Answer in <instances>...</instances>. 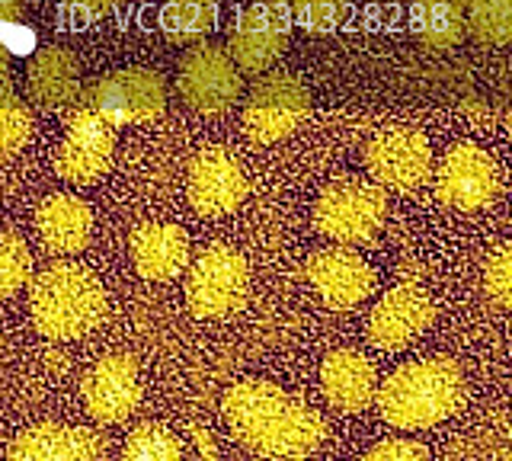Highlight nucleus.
Here are the masks:
<instances>
[{
  "label": "nucleus",
  "instance_id": "33",
  "mask_svg": "<svg viewBox=\"0 0 512 461\" xmlns=\"http://www.w3.org/2000/svg\"><path fill=\"white\" fill-rule=\"evenodd\" d=\"M13 97V84H10V55L0 49V100Z\"/></svg>",
  "mask_w": 512,
  "mask_h": 461
},
{
  "label": "nucleus",
  "instance_id": "19",
  "mask_svg": "<svg viewBox=\"0 0 512 461\" xmlns=\"http://www.w3.org/2000/svg\"><path fill=\"white\" fill-rule=\"evenodd\" d=\"M29 100L42 109H64L80 97V61L68 49H42L26 71Z\"/></svg>",
  "mask_w": 512,
  "mask_h": 461
},
{
  "label": "nucleus",
  "instance_id": "3",
  "mask_svg": "<svg viewBox=\"0 0 512 461\" xmlns=\"http://www.w3.org/2000/svg\"><path fill=\"white\" fill-rule=\"evenodd\" d=\"M29 308L42 337L77 340L103 321L106 292L84 266L55 263L32 282Z\"/></svg>",
  "mask_w": 512,
  "mask_h": 461
},
{
  "label": "nucleus",
  "instance_id": "22",
  "mask_svg": "<svg viewBox=\"0 0 512 461\" xmlns=\"http://www.w3.org/2000/svg\"><path fill=\"white\" fill-rule=\"evenodd\" d=\"M413 36L426 49H455L468 36V0H416Z\"/></svg>",
  "mask_w": 512,
  "mask_h": 461
},
{
  "label": "nucleus",
  "instance_id": "4",
  "mask_svg": "<svg viewBox=\"0 0 512 461\" xmlns=\"http://www.w3.org/2000/svg\"><path fill=\"white\" fill-rule=\"evenodd\" d=\"M388 215V196L375 183L336 180L314 205V228L336 244L359 247L381 231Z\"/></svg>",
  "mask_w": 512,
  "mask_h": 461
},
{
  "label": "nucleus",
  "instance_id": "15",
  "mask_svg": "<svg viewBox=\"0 0 512 461\" xmlns=\"http://www.w3.org/2000/svg\"><path fill=\"white\" fill-rule=\"evenodd\" d=\"M432 314L436 308L420 285H394L368 317V343H375L378 349H404L429 327Z\"/></svg>",
  "mask_w": 512,
  "mask_h": 461
},
{
  "label": "nucleus",
  "instance_id": "9",
  "mask_svg": "<svg viewBox=\"0 0 512 461\" xmlns=\"http://www.w3.org/2000/svg\"><path fill=\"white\" fill-rule=\"evenodd\" d=\"M500 193V167L490 151L455 145L442 157L436 173V199L455 212H480Z\"/></svg>",
  "mask_w": 512,
  "mask_h": 461
},
{
  "label": "nucleus",
  "instance_id": "12",
  "mask_svg": "<svg viewBox=\"0 0 512 461\" xmlns=\"http://www.w3.org/2000/svg\"><path fill=\"white\" fill-rule=\"evenodd\" d=\"M365 164L381 186L407 193L426 183L432 170V151L423 132L416 129H388L378 132L365 148Z\"/></svg>",
  "mask_w": 512,
  "mask_h": 461
},
{
  "label": "nucleus",
  "instance_id": "30",
  "mask_svg": "<svg viewBox=\"0 0 512 461\" xmlns=\"http://www.w3.org/2000/svg\"><path fill=\"white\" fill-rule=\"evenodd\" d=\"M509 263H512V247L503 244L487 260V266H484V289H487V298L500 311H506L509 301H512V269H509Z\"/></svg>",
  "mask_w": 512,
  "mask_h": 461
},
{
  "label": "nucleus",
  "instance_id": "7",
  "mask_svg": "<svg viewBox=\"0 0 512 461\" xmlns=\"http://www.w3.org/2000/svg\"><path fill=\"white\" fill-rule=\"evenodd\" d=\"M311 93L292 74H266L244 103V129L260 145H276L304 122Z\"/></svg>",
  "mask_w": 512,
  "mask_h": 461
},
{
  "label": "nucleus",
  "instance_id": "5",
  "mask_svg": "<svg viewBox=\"0 0 512 461\" xmlns=\"http://www.w3.org/2000/svg\"><path fill=\"white\" fill-rule=\"evenodd\" d=\"M247 260L231 247H208L189 266L186 305L196 317H228L247 301Z\"/></svg>",
  "mask_w": 512,
  "mask_h": 461
},
{
  "label": "nucleus",
  "instance_id": "34",
  "mask_svg": "<svg viewBox=\"0 0 512 461\" xmlns=\"http://www.w3.org/2000/svg\"><path fill=\"white\" fill-rule=\"evenodd\" d=\"M192 436H196V442H199V452L202 455H208V458H218V449H215V445H212V436H208L205 433V429H192Z\"/></svg>",
  "mask_w": 512,
  "mask_h": 461
},
{
  "label": "nucleus",
  "instance_id": "35",
  "mask_svg": "<svg viewBox=\"0 0 512 461\" xmlns=\"http://www.w3.org/2000/svg\"><path fill=\"white\" fill-rule=\"evenodd\" d=\"M0 4H16V0H0Z\"/></svg>",
  "mask_w": 512,
  "mask_h": 461
},
{
  "label": "nucleus",
  "instance_id": "26",
  "mask_svg": "<svg viewBox=\"0 0 512 461\" xmlns=\"http://www.w3.org/2000/svg\"><path fill=\"white\" fill-rule=\"evenodd\" d=\"M32 273V257L23 237L16 234H0V298L20 292L29 282Z\"/></svg>",
  "mask_w": 512,
  "mask_h": 461
},
{
  "label": "nucleus",
  "instance_id": "13",
  "mask_svg": "<svg viewBox=\"0 0 512 461\" xmlns=\"http://www.w3.org/2000/svg\"><path fill=\"white\" fill-rule=\"evenodd\" d=\"M189 202L205 218H218L234 212L247 196V177L237 157L224 148H205L189 164Z\"/></svg>",
  "mask_w": 512,
  "mask_h": 461
},
{
  "label": "nucleus",
  "instance_id": "2",
  "mask_svg": "<svg viewBox=\"0 0 512 461\" xmlns=\"http://www.w3.org/2000/svg\"><path fill=\"white\" fill-rule=\"evenodd\" d=\"M464 397V375L445 356L400 365L375 388V407L397 429H429L448 420Z\"/></svg>",
  "mask_w": 512,
  "mask_h": 461
},
{
  "label": "nucleus",
  "instance_id": "27",
  "mask_svg": "<svg viewBox=\"0 0 512 461\" xmlns=\"http://www.w3.org/2000/svg\"><path fill=\"white\" fill-rule=\"evenodd\" d=\"M32 132V116L20 100H0V161H7L26 145Z\"/></svg>",
  "mask_w": 512,
  "mask_h": 461
},
{
  "label": "nucleus",
  "instance_id": "32",
  "mask_svg": "<svg viewBox=\"0 0 512 461\" xmlns=\"http://www.w3.org/2000/svg\"><path fill=\"white\" fill-rule=\"evenodd\" d=\"M64 4H71L84 13H106V10L116 7V0H64Z\"/></svg>",
  "mask_w": 512,
  "mask_h": 461
},
{
  "label": "nucleus",
  "instance_id": "8",
  "mask_svg": "<svg viewBox=\"0 0 512 461\" xmlns=\"http://www.w3.org/2000/svg\"><path fill=\"white\" fill-rule=\"evenodd\" d=\"M180 97L196 113L218 116L231 109L240 97V68L221 45H196L180 61Z\"/></svg>",
  "mask_w": 512,
  "mask_h": 461
},
{
  "label": "nucleus",
  "instance_id": "21",
  "mask_svg": "<svg viewBox=\"0 0 512 461\" xmlns=\"http://www.w3.org/2000/svg\"><path fill=\"white\" fill-rule=\"evenodd\" d=\"M128 250L144 279H173L189 263V237L176 225H141Z\"/></svg>",
  "mask_w": 512,
  "mask_h": 461
},
{
  "label": "nucleus",
  "instance_id": "23",
  "mask_svg": "<svg viewBox=\"0 0 512 461\" xmlns=\"http://www.w3.org/2000/svg\"><path fill=\"white\" fill-rule=\"evenodd\" d=\"M218 26V4L215 0H170L160 10V29L173 45H189L205 39Z\"/></svg>",
  "mask_w": 512,
  "mask_h": 461
},
{
  "label": "nucleus",
  "instance_id": "28",
  "mask_svg": "<svg viewBox=\"0 0 512 461\" xmlns=\"http://www.w3.org/2000/svg\"><path fill=\"white\" fill-rule=\"evenodd\" d=\"M292 17L311 33H333L346 13V0H288Z\"/></svg>",
  "mask_w": 512,
  "mask_h": 461
},
{
  "label": "nucleus",
  "instance_id": "16",
  "mask_svg": "<svg viewBox=\"0 0 512 461\" xmlns=\"http://www.w3.org/2000/svg\"><path fill=\"white\" fill-rule=\"evenodd\" d=\"M141 401L138 365L132 356H103L84 375V404L93 420L122 423Z\"/></svg>",
  "mask_w": 512,
  "mask_h": 461
},
{
  "label": "nucleus",
  "instance_id": "25",
  "mask_svg": "<svg viewBox=\"0 0 512 461\" xmlns=\"http://www.w3.org/2000/svg\"><path fill=\"white\" fill-rule=\"evenodd\" d=\"M122 455L132 461H176L183 458V445L170 429L157 423H141L138 429L128 433Z\"/></svg>",
  "mask_w": 512,
  "mask_h": 461
},
{
  "label": "nucleus",
  "instance_id": "14",
  "mask_svg": "<svg viewBox=\"0 0 512 461\" xmlns=\"http://www.w3.org/2000/svg\"><path fill=\"white\" fill-rule=\"evenodd\" d=\"M304 276L333 311H349L365 301L375 289V273L359 253L346 247L320 250L304 266Z\"/></svg>",
  "mask_w": 512,
  "mask_h": 461
},
{
  "label": "nucleus",
  "instance_id": "10",
  "mask_svg": "<svg viewBox=\"0 0 512 461\" xmlns=\"http://www.w3.org/2000/svg\"><path fill=\"white\" fill-rule=\"evenodd\" d=\"M292 13L282 0H260L247 7L231 33V58L244 74H263L288 45Z\"/></svg>",
  "mask_w": 512,
  "mask_h": 461
},
{
  "label": "nucleus",
  "instance_id": "11",
  "mask_svg": "<svg viewBox=\"0 0 512 461\" xmlns=\"http://www.w3.org/2000/svg\"><path fill=\"white\" fill-rule=\"evenodd\" d=\"M112 151H116L112 125L84 106L68 122V132H64V141L55 154V170L68 183H96L109 170Z\"/></svg>",
  "mask_w": 512,
  "mask_h": 461
},
{
  "label": "nucleus",
  "instance_id": "24",
  "mask_svg": "<svg viewBox=\"0 0 512 461\" xmlns=\"http://www.w3.org/2000/svg\"><path fill=\"white\" fill-rule=\"evenodd\" d=\"M468 36L480 45H506L512 39V0H468Z\"/></svg>",
  "mask_w": 512,
  "mask_h": 461
},
{
  "label": "nucleus",
  "instance_id": "18",
  "mask_svg": "<svg viewBox=\"0 0 512 461\" xmlns=\"http://www.w3.org/2000/svg\"><path fill=\"white\" fill-rule=\"evenodd\" d=\"M320 388L327 401L343 413H359L372 404L378 378L375 365L356 349H333L320 365Z\"/></svg>",
  "mask_w": 512,
  "mask_h": 461
},
{
  "label": "nucleus",
  "instance_id": "29",
  "mask_svg": "<svg viewBox=\"0 0 512 461\" xmlns=\"http://www.w3.org/2000/svg\"><path fill=\"white\" fill-rule=\"evenodd\" d=\"M0 49L20 58L36 52V29L20 17L16 4H0Z\"/></svg>",
  "mask_w": 512,
  "mask_h": 461
},
{
  "label": "nucleus",
  "instance_id": "17",
  "mask_svg": "<svg viewBox=\"0 0 512 461\" xmlns=\"http://www.w3.org/2000/svg\"><path fill=\"white\" fill-rule=\"evenodd\" d=\"M13 461H48V458H64V461H93L106 455L103 439L84 426H61V423H39L26 429L13 439L7 449Z\"/></svg>",
  "mask_w": 512,
  "mask_h": 461
},
{
  "label": "nucleus",
  "instance_id": "1",
  "mask_svg": "<svg viewBox=\"0 0 512 461\" xmlns=\"http://www.w3.org/2000/svg\"><path fill=\"white\" fill-rule=\"evenodd\" d=\"M221 413L234 439L263 458H304L327 436L320 413L269 381H240L228 388Z\"/></svg>",
  "mask_w": 512,
  "mask_h": 461
},
{
  "label": "nucleus",
  "instance_id": "6",
  "mask_svg": "<svg viewBox=\"0 0 512 461\" xmlns=\"http://www.w3.org/2000/svg\"><path fill=\"white\" fill-rule=\"evenodd\" d=\"M84 103L109 125H135L164 113L167 87L164 77L148 68H122L96 77L84 90Z\"/></svg>",
  "mask_w": 512,
  "mask_h": 461
},
{
  "label": "nucleus",
  "instance_id": "20",
  "mask_svg": "<svg viewBox=\"0 0 512 461\" xmlns=\"http://www.w3.org/2000/svg\"><path fill=\"white\" fill-rule=\"evenodd\" d=\"M36 231L48 250L68 257V253H80L87 247L93 231V212L77 196L68 193L48 196L36 212Z\"/></svg>",
  "mask_w": 512,
  "mask_h": 461
},
{
  "label": "nucleus",
  "instance_id": "31",
  "mask_svg": "<svg viewBox=\"0 0 512 461\" xmlns=\"http://www.w3.org/2000/svg\"><path fill=\"white\" fill-rule=\"evenodd\" d=\"M362 458H368V461H381V458L384 461H410V458L423 461V458H429V449L420 442H410V439H384L375 445V449H368Z\"/></svg>",
  "mask_w": 512,
  "mask_h": 461
}]
</instances>
